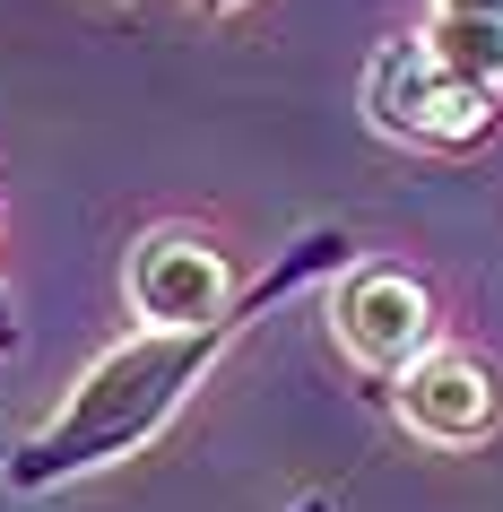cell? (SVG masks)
<instances>
[{
  "label": "cell",
  "instance_id": "obj_4",
  "mask_svg": "<svg viewBox=\"0 0 503 512\" xmlns=\"http://www.w3.org/2000/svg\"><path fill=\"white\" fill-rule=\"evenodd\" d=\"M330 322H339V348L373 374H408L417 356H434V296H425L408 270H356L339 278L330 296Z\"/></svg>",
  "mask_w": 503,
  "mask_h": 512
},
{
  "label": "cell",
  "instance_id": "obj_2",
  "mask_svg": "<svg viewBox=\"0 0 503 512\" xmlns=\"http://www.w3.org/2000/svg\"><path fill=\"white\" fill-rule=\"evenodd\" d=\"M365 113L382 139H408V148H469V139L495 131V96H477L425 53L417 35L382 44L365 70Z\"/></svg>",
  "mask_w": 503,
  "mask_h": 512
},
{
  "label": "cell",
  "instance_id": "obj_5",
  "mask_svg": "<svg viewBox=\"0 0 503 512\" xmlns=\"http://www.w3.org/2000/svg\"><path fill=\"white\" fill-rule=\"evenodd\" d=\"M391 400H399V417H408V434H425V443H486V426H495V374L477 365V356H460V348H434V356H417L408 374L391 382Z\"/></svg>",
  "mask_w": 503,
  "mask_h": 512
},
{
  "label": "cell",
  "instance_id": "obj_3",
  "mask_svg": "<svg viewBox=\"0 0 503 512\" xmlns=\"http://www.w3.org/2000/svg\"><path fill=\"white\" fill-rule=\"evenodd\" d=\"M131 313L148 330H209L235 313V270L209 235H139L131 243Z\"/></svg>",
  "mask_w": 503,
  "mask_h": 512
},
{
  "label": "cell",
  "instance_id": "obj_9",
  "mask_svg": "<svg viewBox=\"0 0 503 512\" xmlns=\"http://www.w3.org/2000/svg\"><path fill=\"white\" fill-rule=\"evenodd\" d=\"M200 9H235V0H200Z\"/></svg>",
  "mask_w": 503,
  "mask_h": 512
},
{
  "label": "cell",
  "instance_id": "obj_6",
  "mask_svg": "<svg viewBox=\"0 0 503 512\" xmlns=\"http://www.w3.org/2000/svg\"><path fill=\"white\" fill-rule=\"evenodd\" d=\"M417 44L443 61L460 87H477V96H503V27H495V18H443V9H434V27H425Z\"/></svg>",
  "mask_w": 503,
  "mask_h": 512
},
{
  "label": "cell",
  "instance_id": "obj_7",
  "mask_svg": "<svg viewBox=\"0 0 503 512\" xmlns=\"http://www.w3.org/2000/svg\"><path fill=\"white\" fill-rule=\"evenodd\" d=\"M27 348V330H18V304H9V278H0V356Z\"/></svg>",
  "mask_w": 503,
  "mask_h": 512
},
{
  "label": "cell",
  "instance_id": "obj_8",
  "mask_svg": "<svg viewBox=\"0 0 503 512\" xmlns=\"http://www.w3.org/2000/svg\"><path fill=\"white\" fill-rule=\"evenodd\" d=\"M434 9H443V18H495L503 27V0H434Z\"/></svg>",
  "mask_w": 503,
  "mask_h": 512
},
{
  "label": "cell",
  "instance_id": "obj_1",
  "mask_svg": "<svg viewBox=\"0 0 503 512\" xmlns=\"http://www.w3.org/2000/svg\"><path fill=\"white\" fill-rule=\"evenodd\" d=\"M339 261H347V235H339V226H321V235L295 243L261 287H243L226 322H209V330H131V339L96 356V365L70 382V400L9 452V486H18V495H53V486L87 478V469H105V460H131L139 443H157V434L174 426V408L200 391V374H209L217 356L235 348L278 296H295L304 278L339 270Z\"/></svg>",
  "mask_w": 503,
  "mask_h": 512
}]
</instances>
